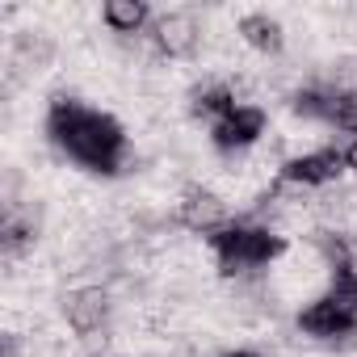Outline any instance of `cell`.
Returning <instances> with one entry per match:
<instances>
[{
	"instance_id": "9c48e42d",
	"label": "cell",
	"mask_w": 357,
	"mask_h": 357,
	"mask_svg": "<svg viewBox=\"0 0 357 357\" xmlns=\"http://www.w3.org/2000/svg\"><path fill=\"white\" fill-rule=\"evenodd\" d=\"M236 30H240V38H244L252 51H261V55H282V47H286V30H282V22L269 17V13H244Z\"/></svg>"
},
{
	"instance_id": "8992f818",
	"label": "cell",
	"mask_w": 357,
	"mask_h": 357,
	"mask_svg": "<svg viewBox=\"0 0 357 357\" xmlns=\"http://www.w3.org/2000/svg\"><path fill=\"white\" fill-rule=\"evenodd\" d=\"M265 109L261 105H236L227 118H219L215 126H211V143L223 151V155H240V151H248V147H257L261 143V135H265Z\"/></svg>"
},
{
	"instance_id": "30bf717a",
	"label": "cell",
	"mask_w": 357,
	"mask_h": 357,
	"mask_svg": "<svg viewBox=\"0 0 357 357\" xmlns=\"http://www.w3.org/2000/svg\"><path fill=\"white\" fill-rule=\"evenodd\" d=\"M236 105H240V97L231 93V84H202V89L190 93V114L202 118V122H211V126L219 118H227Z\"/></svg>"
},
{
	"instance_id": "5b68a950",
	"label": "cell",
	"mask_w": 357,
	"mask_h": 357,
	"mask_svg": "<svg viewBox=\"0 0 357 357\" xmlns=\"http://www.w3.org/2000/svg\"><path fill=\"white\" fill-rule=\"evenodd\" d=\"M176 223H181L185 231H194V236L211 240L215 231H223L231 223V206L215 190H206V185H185L181 202H176Z\"/></svg>"
},
{
	"instance_id": "52a82bcc",
	"label": "cell",
	"mask_w": 357,
	"mask_h": 357,
	"mask_svg": "<svg viewBox=\"0 0 357 357\" xmlns=\"http://www.w3.org/2000/svg\"><path fill=\"white\" fill-rule=\"evenodd\" d=\"M151 43H155V51H160L164 59H190V55L198 51V43H202V26H198L194 13L176 9V13L155 17V26H151Z\"/></svg>"
},
{
	"instance_id": "6da1fadb",
	"label": "cell",
	"mask_w": 357,
	"mask_h": 357,
	"mask_svg": "<svg viewBox=\"0 0 357 357\" xmlns=\"http://www.w3.org/2000/svg\"><path fill=\"white\" fill-rule=\"evenodd\" d=\"M47 135H51V143L68 160H76L89 172L118 176V172L135 168V151H130L122 126L109 114L89 109V105H80L72 97H55L51 101V109H47Z\"/></svg>"
},
{
	"instance_id": "7c38bea8",
	"label": "cell",
	"mask_w": 357,
	"mask_h": 357,
	"mask_svg": "<svg viewBox=\"0 0 357 357\" xmlns=\"http://www.w3.org/2000/svg\"><path fill=\"white\" fill-rule=\"evenodd\" d=\"M51 59H55L51 34H43V30L17 34V43H13V72H38V68H47Z\"/></svg>"
},
{
	"instance_id": "2e32d148",
	"label": "cell",
	"mask_w": 357,
	"mask_h": 357,
	"mask_svg": "<svg viewBox=\"0 0 357 357\" xmlns=\"http://www.w3.org/2000/svg\"><path fill=\"white\" fill-rule=\"evenodd\" d=\"M219 357H261V353H252V349H231V353H219Z\"/></svg>"
},
{
	"instance_id": "ba28073f",
	"label": "cell",
	"mask_w": 357,
	"mask_h": 357,
	"mask_svg": "<svg viewBox=\"0 0 357 357\" xmlns=\"http://www.w3.org/2000/svg\"><path fill=\"white\" fill-rule=\"evenodd\" d=\"M109 290L105 286H80L63 298V319L76 336H93L109 324Z\"/></svg>"
},
{
	"instance_id": "8fae6325",
	"label": "cell",
	"mask_w": 357,
	"mask_h": 357,
	"mask_svg": "<svg viewBox=\"0 0 357 357\" xmlns=\"http://www.w3.org/2000/svg\"><path fill=\"white\" fill-rule=\"evenodd\" d=\"M101 22H105L114 34L130 38V34H139V30L151 22V9L143 5V0H105V5H101Z\"/></svg>"
},
{
	"instance_id": "4fadbf2b",
	"label": "cell",
	"mask_w": 357,
	"mask_h": 357,
	"mask_svg": "<svg viewBox=\"0 0 357 357\" xmlns=\"http://www.w3.org/2000/svg\"><path fill=\"white\" fill-rule=\"evenodd\" d=\"M38 236V219H26L17 215V206L5 211V223H0V252H5V261H17Z\"/></svg>"
},
{
	"instance_id": "5bb4252c",
	"label": "cell",
	"mask_w": 357,
	"mask_h": 357,
	"mask_svg": "<svg viewBox=\"0 0 357 357\" xmlns=\"http://www.w3.org/2000/svg\"><path fill=\"white\" fill-rule=\"evenodd\" d=\"M328 126H336V130H349V135L357 139V89H332Z\"/></svg>"
},
{
	"instance_id": "7a4b0ae2",
	"label": "cell",
	"mask_w": 357,
	"mask_h": 357,
	"mask_svg": "<svg viewBox=\"0 0 357 357\" xmlns=\"http://www.w3.org/2000/svg\"><path fill=\"white\" fill-rule=\"evenodd\" d=\"M211 252H215V269L231 282H248L257 278L265 265H273L286 252V240L265 227V223H227L223 231L211 236Z\"/></svg>"
},
{
	"instance_id": "9a60e30c",
	"label": "cell",
	"mask_w": 357,
	"mask_h": 357,
	"mask_svg": "<svg viewBox=\"0 0 357 357\" xmlns=\"http://www.w3.org/2000/svg\"><path fill=\"white\" fill-rule=\"evenodd\" d=\"M344 160H349V168L357 172V139H349V143H344Z\"/></svg>"
},
{
	"instance_id": "277c9868",
	"label": "cell",
	"mask_w": 357,
	"mask_h": 357,
	"mask_svg": "<svg viewBox=\"0 0 357 357\" xmlns=\"http://www.w3.org/2000/svg\"><path fill=\"white\" fill-rule=\"evenodd\" d=\"M298 328L324 344H353L357 340V315L344 303H336L328 290L298 311Z\"/></svg>"
},
{
	"instance_id": "3957f363",
	"label": "cell",
	"mask_w": 357,
	"mask_h": 357,
	"mask_svg": "<svg viewBox=\"0 0 357 357\" xmlns=\"http://www.w3.org/2000/svg\"><path fill=\"white\" fill-rule=\"evenodd\" d=\"M344 168H349L344 147H315V151H307V155H290V160L278 168V181L298 185V190H328V185L340 181Z\"/></svg>"
}]
</instances>
